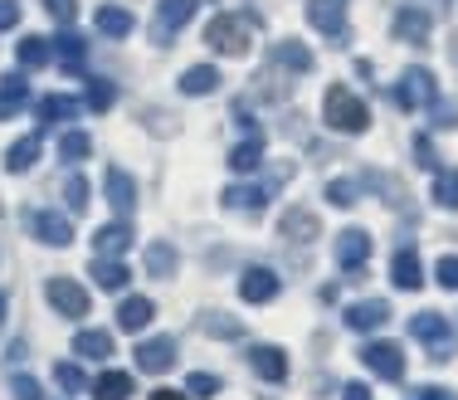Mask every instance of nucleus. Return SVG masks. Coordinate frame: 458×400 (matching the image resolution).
Returning <instances> with one entry per match:
<instances>
[{
    "mask_svg": "<svg viewBox=\"0 0 458 400\" xmlns=\"http://www.w3.org/2000/svg\"><path fill=\"white\" fill-rule=\"evenodd\" d=\"M254 35H259V15H254V10H220V15L205 25V45L220 49V54H229V59L249 54Z\"/></svg>",
    "mask_w": 458,
    "mask_h": 400,
    "instance_id": "nucleus-1",
    "label": "nucleus"
},
{
    "mask_svg": "<svg viewBox=\"0 0 458 400\" xmlns=\"http://www.w3.org/2000/svg\"><path fill=\"white\" fill-rule=\"evenodd\" d=\"M322 117H327V127L332 132H342V137H361L366 127H370V113H366V103L356 98L352 89H327V98H322Z\"/></svg>",
    "mask_w": 458,
    "mask_h": 400,
    "instance_id": "nucleus-2",
    "label": "nucleus"
},
{
    "mask_svg": "<svg viewBox=\"0 0 458 400\" xmlns=\"http://www.w3.org/2000/svg\"><path fill=\"white\" fill-rule=\"evenodd\" d=\"M395 103L405 107V113H424L429 103H439V79H434L429 69H405L395 83Z\"/></svg>",
    "mask_w": 458,
    "mask_h": 400,
    "instance_id": "nucleus-3",
    "label": "nucleus"
},
{
    "mask_svg": "<svg viewBox=\"0 0 458 400\" xmlns=\"http://www.w3.org/2000/svg\"><path fill=\"white\" fill-rule=\"evenodd\" d=\"M45 298H49V308L59 312V318H69V322L89 318V288H83L79 278H64V274H54L49 284H45Z\"/></svg>",
    "mask_w": 458,
    "mask_h": 400,
    "instance_id": "nucleus-4",
    "label": "nucleus"
},
{
    "mask_svg": "<svg viewBox=\"0 0 458 400\" xmlns=\"http://www.w3.org/2000/svg\"><path fill=\"white\" fill-rule=\"evenodd\" d=\"M410 332L429 347L434 362H449V347H454V322L444 312H414L410 318Z\"/></svg>",
    "mask_w": 458,
    "mask_h": 400,
    "instance_id": "nucleus-5",
    "label": "nucleus"
},
{
    "mask_svg": "<svg viewBox=\"0 0 458 400\" xmlns=\"http://www.w3.org/2000/svg\"><path fill=\"white\" fill-rule=\"evenodd\" d=\"M195 5L200 0H157V15H151V39L157 45H171L185 25L195 20Z\"/></svg>",
    "mask_w": 458,
    "mask_h": 400,
    "instance_id": "nucleus-6",
    "label": "nucleus"
},
{
    "mask_svg": "<svg viewBox=\"0 0 458 400\" xmlns=\"http://www.w3.org/2000/svg\"><path fill=\"white\" fill-rule=\"evenodd\" d=\"M25 225L39 244H49V250H69L73 244V225L64 220V210H30Z\"/></svg>",
    "mask_w": 458,
    "mask_h": 400,
    "instance_id": "nucleus-7",
    "label": "nucleus"
},
{
    "mask_svg": "<svg viewBox=\"0 0 458 400\" xmlns=\"http://www.w3.org/2000/svg\"><path fill=\"white\" fill-rule=\"evenodd\" d=\"M361 362H366V371L380 376V381H400V376H405V352H400L395 342H366Z\"/></svg>",
    "mask_w": 458,
    "mask_h": 400,
    "instance_id": "nucleus-8",
    "label": "nucleus"
},
{
    "mask_svg": "<svg viewBox=\"0 0 458 400\" xmlns=\"http://www.w3.org/2000/svg\"><path fill=\"white\" fill-rule=\"evenodd\" d=\"M103 196H107V205H113L117 220H127V215L137 210V181L127 176L123 166H107L103 171Z\"/></svg>",
    "mask_w": 458,
    "mask_h": 400,
    "instance_id": "nucleus-9",
    "label": "nucleus"
},
{
    "mask_svg": "<svg viewBox=\"0 0 458 400\" xmlns=\"http://www.w3.org/2000/svg\"><path fill=\"white\" fill-rule=\"evenodd\" d=\"M137 371L141 376H166L176 366V342L171 337H151V342H137Z\"/></svg>",
    "mask_w": 458,
    "mask_h": 400,
    "instance_id": "nucleus-10",
    "label": "nucleus"
},
{
    "mask_svg": "<svg viewBox=\"0 0 458 400\" xmlns=\"http://www.w3.org/2000/svg\"><path fill=\"white\" fill-rule=\"evenodd\" d=\"M308 20L332 39H352V30H346V0H308Z\"/></svg>",
    "mask_w": 458,
    "mask_h": 400,
    "instance_id": "nucleus-11",
    "label": "nucleus"
},
{
    "mask_svg": "<svg viewBox=\"0 0 458 400\" xmlns=\"http://www.w3.org/2000/svg\"><path fill=\"white\" fill-rule=\"evenodd\" d=\"M278 288H283L278 274H274V268H264V264H254V268L239 274V298H244V302H274Z\"/></svg>",
    "mask_w": 458,
    "mask_h": 400,
    "instance_id": "nucleus-12",
    "label": "nucleus"
},
{
    "mask_svg": "<svg viewBox=\"0 0 458 400\" xmlns=\"http://www.w3.org/2000/svg\"><path fill=\"white\" fill-rule=\"evenodd\" d=\"M370 259V234L366 230H342L336 234V268H346V274H361V264Z\"/></svg>",
    "mask_w": 458,
    "mask_h": 400,
    "instance_id": "nucleus-13",
    "label": "nucleus"
},
{
    "mask_svg": "<svg viewBox=\"0 0 458 400\" xmlns=\"http://www.w3.org/2000/svg\"><path fill=\"white\" fill-rule=\"evenodd\" d=\"M278 230H283V240H288V244H312L322 234V225H318V215H312V210L288 205V210H283V220H278Z\"/></svg>",
    "mask_w": 458,
    "mask_h": 400,
    "instance_id": "nucleus-14",
    "label": "nucleus"
},
{
    "mask_svg": "<svg viewBox=\"0 0 458 400\" xmlns=\"http://www.w3.org/2000/svg\"><path fill=\"white\" fill-rule=\"evenodd\" d=\"M127 250H132V225H127V220L98 225V234H93V254L98 259H123Z\"/></svg>",
    "mask_w": 458,
    "mask_h": 400,
    "instance_id": "nucleus-15",
    "label": "nucleus"
},
{
    "mask_svg": "<svg viewBox=\"0 0 458 400\" xmlns=\"http://www.w3.org/2000/svg\"><path fill=\"white\" fill-rule=\"evenodd\" d=\"M49 59H59L64 73H83V59H89V39L73 35V30H59V39H49Z\"/></svg>",
    "mask_w": 458,
    "mask_h": 400,
    "instance_id": "nucleus-16",
    "label": "nucleus"
},
{
    "mask_svg": "<svg viewBox=\"0 0 458 400\" xmlns=\"http://www.w3.org/2000/svg\"><path fill=\"white\" fill-rule=\"evenodd\" d=\"M386 322H390V302L386 298H361V302L346 308V328L352 332H376V328H386Z\"/></svg>",
    "mask_w": 458,
    "mask_h": 400,
    "instance_id": "nucleus-17",
    "label": "nucleus"
},
{
    "mask_svg": "<svg viewBox=\"0 0 458 400\" xmlns=\"http://www.w3.org/2000/svg\"><path fill=\"white\" fill-rule=\"evenodd\" d=\"M249 366H254V371L264 376L268 386H283V381H288V352L274 347V342H264V347L249 352Z\"/></svg>",
    "mask_w": 458,
    "mask_h": 400,
    "instance_id": "nucleus-18",
    "label": "nucleus"
},
{
    "mask_svg": "<svg viewBox=\"0 0 458 400\" xmlns=\"http://www.w3.org/2000/svg\"><path fill=\"white\" fill-rule=\"evenodd\" d=\"M176 264H181V254H176V244H171V240H151L147 250H141V268H147L151 278H171V274H176Z\"/></svg>",
    "mask_w": 458,
    "mask_h": 400,
    "instance_id": "nucleus-19",
    "label": "nucleus"
},
{
    "mask_svg": "<svg viewBox=\"0 0 458 400\" xmlns=\"http://www.w3.org/2000/svg\"><path fill=\"white\" fill-rule=\"evenodd\" d=\"M390 284L405 288V294H414V288H424V264L414 250H400L395 259H390Z\"/></svg>",
    "mask_w": 458,
    "mask_h": 400,
    "instance_id": "nucleus-20",
    "label": "nucleus"
},
{
    "mask_svg": "<svg viewBox=\"0 0 458 400\" xmlns=\"http://www.w3.org/2000/svg\"><path fill=\"white\" fill-rule=\"evenodd\" d=\"M89 278H93L98 288H103V294H123V288H127V278H132V274H127V264H123V259H98V254H93Z\"/></svg>",
    "mask_w": 458,
    "mask_h": 400,
    "instance_id": "nucleus-21",
    "label": "nucleus"
},
{
    "mask_svg": "<svg viewBox=\"0 0 458 400\" xmlns=\"http://www.w3.org/2000/svg\"><path fill=\"white\" fill-rule=\"evenodd\" d=\"M93 25H98V35H107V39H127L137 30V20H132V10H123V5H98Z\"/></svg>",
    "mask_w": 458,
    "mask_h": 400,
    "instance_id": "nucleus-22",
    "label": "nucleus"
},
{
    "mask_svg": "<svg viewBox=\"0 0 458 400\" xmlns=\"http://www.w3.org/2000/svg\"><path fill=\"white\" fill-rule=\"evenodd\" d=\"M268 64H278V69H288L293 79H298V73L312 69V49L302 45V39H278V45H274V59H268Z\"/></svg>",
    "mask_w": 458,
    "mask_h": 400,
    "instance_id": "nucleus-23",
    "label": "nucleus"
},
{
    "mask_svg": "<svg viewBox=\"0 0 458 400\" xmlns=\"http://www.w3.org/2000/svg\"><path fill=\"white\" fill-rule=\"evenodd\" d=\"M220 200L239 215H264L268 210V186H229Z\"/></svg>",
    "mask_w": 458,
    "mask_h": 400,
    "instance_id": "nucleus-24",
    "label": "nucleus"
},
{
    "mask_svg": "<svg viewBox=\"0 0 458 400\" xmlns=\"http://www.w3.org/2000/svg\"><path fill=\"white\" fill-rule=\"evenodd\" d=\"M429 30H434V20L424 15V10H414V5H405L395 15V39H405V45H424V39H429Z\"/></svg>",
    "mask_w": 458,
    "mask_h": 400,
    "instance_id": "nucleus-25",
    "label": "nucleus"
},
{
    "mask_svg": "<svg viewBox=\"0 0 458 400\" xmlns=\"http://www.w3.org/2000/svg\"><path fill=\"white\" fill-rule=\"evenodd\" d=\"M151 318H157V302H151V298H141V294L123 298V308H117V328H123V332H141Z\"/></svg>",
    "mask_w": 458,
    "mask_h": 400,
    "instance_id": "nucleus-26",
    "label": "nucleus"
},
{
    "mask_svg": "<svg viewBox=\"0 0 458 400\" xmlns=\"http://www.w3.org/2000/svg\"><path fill=\"white\" fill-rule=\"evenodd\" d=\"M25 103H30L25 73H10V79H0V123H5V117H15V113H25Z\"/></svg>",
    "mask_w": 458,
    "mask_h": 400,
    "instance_id": "nucleus-27",
    "label": "nucleus"
},
{
    "mask_svg": "<svg viewBox=\"0 0 458 400\" xmlns=\"http://www.w3.org/2000/svg\"><path fill=\"white\" fill-rule=\"evenodd\" d=\"M73 356H83V362H107V356H113V332H103V328L79 332V337H73Z\"/></svg>",
    "mask_w": 458,
    "mask_h": 400,
    "instance_id": "nucleus-28",
    "label": "nucleus"
},
{
    "mask_svg": "<svg viewBox=\"0 0 458 400\" xmlns=\"http://www.w3.org/2000/svg\"><path fill=\"white\" fill-rule=\"evenodd\" d=\"M264 166V137H244L239 147H229V171H239V176H249V171Z\"/></svg>",
    "mask_w": 458,
    "mask_h": 400,
    "instance_id": "nucleus-29",
    "label": "nucleus"
},
{
    "mask_svg": "<svg viewBox=\"0 0 458 400\" xmlns=\"http://www.w3.org/2000/svg\"><path fill=\"white\" fill-rule=\"evenodd\" d=\"M79 98H69V93H49V98H39V123H69V117H79Z\"/></svg>",
    "mask_w": 458,
    "mask_h": 400,
    "instance_id": "nucleus-30",
    "label": "nucleus"
},
{
    "mask_svg": "<svg viewBox=\"0 0 458 400\" xmlns=\"http://www.w3.org/2000/svg\"><path fill=\"white\" fill-rule=\"evenodd\" d=\"M35 161H39V132L20 137V142L5 151V171H10V176H20V171H30Z\"/></svg>",
    "mask_w": 458,
    "mask_h": 400,
    "instance_id": "nucleus-31",
    "label": "nucleus"
},
{
    "mask_svg": "<svg viewBox=\"0 0 458 400\" xmlns=\"http://www.w3.org/2000/svg\"><path fill=\"white\" fill-rule=\"evenodd\" d=\"M215 83H220V73H215L210 64H195V69L181 73V93H185V98H205V93H215Z\"/></svg>",
    "mask_w": 458,
    "mask_h": 400,
    "instance_id": "nucleus-32",
    "label": "nucleus"
},
{
    "mask_svg": "<svg viewBox=\"0 0 458 400\" xmlns=\"http://www.w3.org/2000/svg\"><path fill=\"white\" fill-rule=\"evenodd\" d=\"M200 332H205V337H220V342H239V337H244V322L229 318V312H205Z\"/></svg>",
    "mask_w": 458,
    "mask_h": 400,
    "instance_id": "nucleus-33",
    "label": "nucleus"
},
{
    "mask_svg": "<svg viewBox=\"0 0 458 400\" xmlns=\"http://www.w3.org/2000/svg\"><path fill=\"white\" fill-rule=\"evenodd\" d=\"M132 396V376L127 371H103L93 381V400H127Z\"/></svg>",
    "mask_w": 458,
    "mask_h": 400,
    "instance_id": "nucleus-34",
    "label": "nucleus"
},
{
    "mask_svg": "<svg viewBox=\"0 0 458 400\" xmlns=\"http://www.w3.org/2000/svg\"><path fill=\"white\" fill-rule=\"evenodd\" d=\"M93 151V137L79 132V127H69V132L59 137V161H69V166H79V161H89Z\"/></svg>",
    "mask_w": 458,
    "mask_h": 400,
    "instance_id": "nucleus-35",
    "label": "nucleus"
},
{
    "mask_svg": "<svg viewBox=\"0 0 458 400\" xmlns=\"http://www.w3.org/2000/svg\"><path fill=\"white\" fill-rule=\"evenodd\" d=\"M283 79H288V69H278V64H268V69L254 79L259 98H268V103H283V98H288V83H283Z\"/></svg>",
    "mask_w": 458,
    "mask_h": 400,
    "instance_id": "nucleus-36",
    "label": "nucleus"
},
{
    "mask_svg": "<svg viewBox=\"0 0 458 400\" xmlns=\"http://www.w3.org/2000/svg\"><path fill=\"white\" fill-rule=\"evenodd\" d=\"M15 59H20V69H45V64H49V39L25 35V39L15 45Z\"/></svg>",
    "mask_w": 458,
    "mask_h": 400,
    "instance_id": "nucleus-37",
    "label": "nucleus"
},
{
    "mask_svg": "<svg viewBox=\"0 0 458 400\" xmlns=\"http://www.w3.org/2000/svg\"><path fill=\"white\" fill-rule=\"evenodd\" d=\"M434 205L458 210V171H454V166H439V171H434Z\"/></svg>",
    "mask_w": 458,
    "mask_h": 400,
    "instance_id": "nucleus-38",
    "label": "nucleus"
},
{
    "mask_svg": "<svg viewBox=\"0 0 458 400\" xmlns=\"http://www.w3.org/2000/svg\"><path fill=\"white\" fill-rule=\"evenodd\" d=\"M117 103V89L107 79H89V93H83V107L89 113H107V107Z\"/></svg>",
    "mask_w": 458,
    "mask_h": 400,
    "instance_id": "nucleus-39",
    "label": "nucleus"
},
{
    "mask_svg": "<svg viewBox=\"0 0 458 400\" xmlns=\"http://www.w3.org/2000/svg\"><path fill=\"white\" fill-rule=\"evenodd\" d=\"M54 381H59V391L79 396L83 386H89V376H83V366H79V362H59V366H54Z\"/></svg>",
    "mask_w": 458,
    "mask_h": 400,
    "instance_id": "nucleus-40",
    "label": "nucleus"
},
{
    "mask_svg": "<svg viewBox=\"0 0 458 400\" xmlns=\"http://www.w3.org/2000/svg\"><path fill=\"white\" fill-rule=\"evenodd\" d=\"M64 200H69V215L89 210V181H83L79 171H69V181H64Z\"/></svg>",
    "mask_w": 458,
    "mask_h": 400,
    "instance_id": "nucleus-41",
    "label": "nucleus"
},
{
    "mask_svg": "<svg viewBox=\"0 0 458 400\" xmlns=\"http://www.w3.org/2000/svg\"><path fill=\"white\" fill-rule=\"evenodd\" d=\"M185 396H195V400H210V396H220V376H210V371H195V376H185Z\"/></svg>",
    "mask_w": 458,
    "mask_h": 400,
    "instance_id": "nucleus-42",
    "label": "nucleus"
},
{
    "mask_svg": "<svg viewBox=\"0 0 458 400\" xmlns=\"http://www.w3.org/2000/svg\"><path fill=\"white\" fill-rule=\"evenodd\" d=\"M327 200L342 205V210H352V205H356V186H352V181H327Z\"/></svg>",
    "mask_w": 458,
    "mask_h": 400,
    "instance_id": "nucleus-43",
    "label": "nucleus"
},
{
    "mask_svg": "<svg viewBox=\"0 0 458 400\" xmlns=\"http://www.w3.org/2000/svg\"><path fill=\"white\" fill-rule=\"evenodd\" d=\"M10 396H15V400H45V391H39L35 376H10Z\"/></svg>",
    "mask_w": 458,
    "mask_h": 400,
    "instance_id": "nucleus-44",
    "label": "nucleus"
},
{
    "mask_svg": "<svg viewBox=\"0 0 458 400\" xmlns=\"http://www.w3.org/2000/svg\"><path fill=\"white\" fill-rule=\"evenodd\" d=\"M45 10H49L54 20H59L64 30H69V25H73V15H79V0H45Z\"/></svg>",
    "mask_w": 458,
    "mask_h": 400,
    "instance_id": "nucleus-45",
    "label": "nucleus"
},
{
    "mask_svg": "<svg viewBox=\"0 0 458 400\" xmlns=\"http://www.w3.org/2000/svg\"><path fill=\"white\" fill-rule=\"evenodd\" d=\"M434 278H439V284L454 294V288H458V259H454V254H444L439 264H434Z\"/></svg>",
    "mask_w": 458,
    "mask_h": 400,
    "instance_id": "nucleus-46",
    "label": "nucleus"
},
{
    "mask_svg": "<svg viewBox=\"0 0 458 400\" xmlns=\"http://www.w3.org/2000/svg\"><path fill=\"white\" fill-rule=\"evenodd\" d=\"M414 166L439 171V157H434V142H429V137H414Z\"/></svg>",
    "mask_w": 458,
    "mask_h": 400,
    "instance_id": "nucleus-47",
    "label": "nucleus"
},
{
    "mask_svg": "<svg viewBox=\"0 0 458 400\" xmlns=\"http://www.w3.org/2000/svg\"><path fill=\"white\" fill-rule=\"evenodd\" d=\"M424 113H434V127H439V132H449V127H458V107H449V103H429Z\"/></svg>",
    "mask_w": 458,
    "mask_h": 400,
    "instance_id": "nucleus-48",
    "label": "nucleus"
},
{
    "mask_svg": "<svg viewBox=\"0 0 458 400\" xmlns=\"http://www.w3.org/2000/svg\"><path fill=\"white\" fill-rule=\"evenodd\" d=\"M20 25V0H0V35Z\"/></svg>",
    "mask_w": 458,
    "mask_h": 400,
    "instance_id": "nucleus-49",
    "label": "nucleus"
},
{
    "mask_svg": "<svg viewBox=\"0 0 458 400\" xmlns=\"http://www.w3.org/2000/svg\"><path fill=\"white\" fill-rule=\"evenodd\" d=\"M410 5H414V10H424V15L434 20V15H444V10H454V0H410Z\"/></svg>",
    "mask_w": 458,
    "mask_h": 400,
    "instance_id": "nucleus-50",
    "label": "nucleus"
},
{
    "mask_svg": "<svg viewBox=\"0 0 458 400\" xmlns=\"http://www.w3.org/2000/svg\"><path fill=\"white\" fill-rule=\"evenodd\" d=\"M342 400H370V386L366 381H346L342 386Z\"/></svg>",
    "mask_w": 458,
    "mask_h": 400,
    "instance_id": "nucleus-51",
    "label": "nucleus"
},
{
    "mask_svg": "<svg viewBox=\"0 0 458 400\" xmlns=\"http://www.w3.org/2000/svg\"><path fill=\"white\" fill-rule=\"evenodd\" d=\"M414 400H454V391H444V386H420Z\"/></svg>",
    "mask_w": 458,
    "mask_h": 400,
    "instance_id": "nucleus-52",
    "label": "nucleus"
},
{
    "mask_svg": "<svg viewBox=\"0 0 458 400\" xmlns=\"http://www.w3.org/2000/svg\"><path fill=\"white\" fill-rule=\"evenodd\" d=\"M151 400H191V396H181V391H171V386H161V391H151Z\"/></svg>",
    "mask_w": 458,
    "mask_h": 400,
    "instance_id": "nucleus-53",
    "label": "nucleus"
},
{
    "mask_svg": "<svg viewBox=\"0 0 458 400\" xmlns=\"http://www.w3.org/2000/svg\"><path fill=\"white\" fill-rule=\"evenodd\" d=\"M5 308H10V298H5V294H0V322H5Z\"/></svg>",
    "mask_w": 458,
    "mask_h": 400,
    "instance_id": "nucleus-54",
    "label": "nucleus"
},
{
    "mask_svg": "<svg viewBox=\"0 0 458 400\" xmlns=\"http://www.w3.org/2000/svg\"><path fill=\"white\" fill-rule=\"evenodd\" d=\"M454 49H458V45H454Z\"/></svg>",
    "mask_w": 458,
    "mask_h": 400,
    "instance_id": "nucleus-55",
    "label": "nucleus"
}]
</instances>
